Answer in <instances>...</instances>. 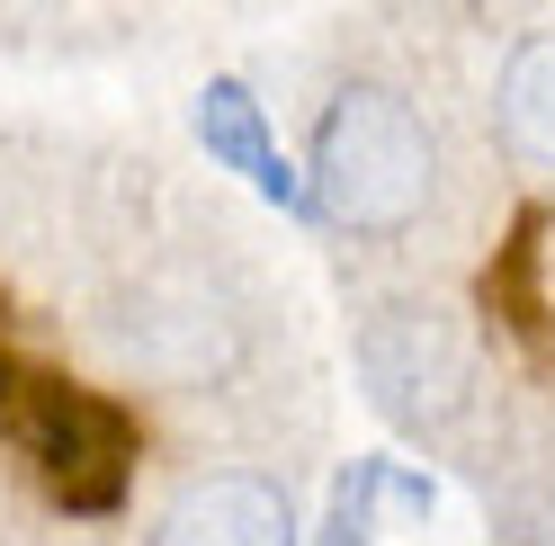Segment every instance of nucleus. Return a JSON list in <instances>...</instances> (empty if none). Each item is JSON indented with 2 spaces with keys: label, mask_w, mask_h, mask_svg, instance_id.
I'll list each match as a JSON object with an SVG mask.
<instances>
[{
  "label": "nucleus",
  "mask_w": 555,
  "mask_h": 546,
  "mask_svg": "<svg viewBox=\"0 0 555 546\" xmlns=\"http://www.w3.org/2000/svg\"><path fill=\"white\" fill-rule=\"evenodd\" d=\"M439 153L430 126L412 117V99H395L386 81H350L314 126V170H305V197L350 224V233H403L430 207Z\"/></svg>",
  "instance_id": "f257e3e1"
},
{
  "label": "nucleus",
  "mask_w": 555,
  "mask_h": 546,
  "mask_svg": "<svg viewBox=\"0 0 555 546\" xmlns=\"http://www.w3.org/2000/svg\"><path fill=\"white\" fill-rule=\"evenodd\" d=\"M0 430L37 457L46 493L81 520H108L134 493V457H144V430L117 394L73 386L54 367H27V359H0Z\"/></svg>",
  "instance_id": "f03ea898"
},
{
  "label": "nucleus",
  "mask_w": 555,
  "mask_h": 546,
  "mask_svg": "<svg viewBox=\"0 0 555 546\" xmlns=\"http://www.w3.org/2000/svg\"><path fill=\"white\" fill-rule=\"evenodd\" d=\"M359 359H367V386H376V403H386L395 421H439L448 403H457V386H466L457 332L439 314H412V304H395L386 323H367Z\"/></svg>",
  "instance_id": "7ed1b4c3"
},
{
  "label": "nucleus",
  "mask_w": 555,
  "mask_h": 546,
  "mask_svg": "<svg viewBox=\"0 0 555 546\" xmlns=\"http://www.w3.org/2000/svg\"><path fill=\"white\" fill-rule=\"evenodd\" d=\"M153 546H296V510L260 474H197L162 510Z\"/></svg>",
  "instance_id": "20e7f679"
},
{
  "label": "nucleus",
  "mask_w": 555,
  "mask_h": 546,
  "mask_svg": "<svg viewBox=\"0 0 555 546\" xmlns=\"http://www.w3.org/2000/svg\"><path fill=\"white\" fill-rule=\"evenodd\" d=\"M546 233H555V216H546V207H519V216H511V233H502V251L483 260V314H493V323L519 340V359H529V367H555Z\"/></svg>",
  "instance_id": "39448f33"
},
{
  "label": "nucleus",
  "mask_w": 555,
  "mask_h": 546,
  "mask_svg": "<svg viewBox=\"0 0 555 546\" xmlns=\"http://www.w3.org/2000/svg\"><path fill=\"white\" fill-rule=\"evenodd\" d=\"M197 144L216 153L224 170H242L269 207H305V180L287 170V153H278V134H269V117H260V99L242 90V81H206V99H197Z\"/></svg>",
  "instance_id": "423d86ee"
},
{
  "label": "nucleus",
  "mask_w": 555,
  "mask_h": 546,
  "mask_svg": "<svg viewBox=\"0 0 555 546\" xmlns=\"http://www.w3.org/2000/svg\"><path fill=\"white\" fill-rule=\"evenodd\" d=\"M502 134L529 161H555V37H529L502 73Z\"/></svg>",
  "instance_id": "0eeeda50"
},
{
  "label": "nucleus",
  "mask_w": 555,
  "mask_h": 546,
  "mask_svg": "<svg viewBox=\"0 0 555 546\" xmlns=\"http://www.w3.org/2000/svg\"><path fill=\"white\" fill-rule=\"evenodd\" d=\"M376 502H395V510H412V520H422L439 493H430V474H403L395 457H359L350 474H340V493H332V546H367Z\"/></svg>",
  "instance_id": "6e6552de"
}]
</instances>
